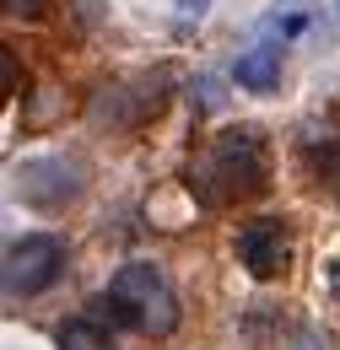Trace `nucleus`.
Segmentation results:
<instances>
[{"instance_id": "4", "label": "nucleus", "mask_w": 340, "mask_h": 350, "mask_svg": "<svg viewBox=\"0 0 340 350\" xmlns=\"http://www.w3.org/2000/svg\"><path fill=\"white\" fill-rule=\"evenodd\" d=\"M238 259L249 264L254 280H276V275L292 264V237H287V226L276 216L249 221V226L238 232Z\"/></svg>"}, {"instance_id": "2", "label": "nucleus", "mask_w": 340, "mask_h": 350, "mask_svg": "<svg viewBox=\"0 0 340 350\" xmlns=\"http://www.w3.org/2000/svg\"><path fill=\"white\" fill-rule=\"evenodd\" d=\"M92 318H108V323H130L141 334H168L178 323V297L173 286L162 280L157 264H125L108 291L92 302Z\"/></svg>"}, {"instance_id": "8", "label": "nucleus", "mask_w": 340, "mask_h": 350, "mask_svg": "<svg viewBox=\"0 0 340 350\" xmlns=\"http://www.w3.org/2000/svg\"><path fill=\"white\" fill-rule=\"evenodd\" d=\"M60 350H114V340H108L97 323L76 318V323H65V329H60Z\"/></svg>"}, {"instance_id": "9", "label": "nucleus", "mask_w": 340, "mask_h": 350, "mask_svg": "<svg viewBox=\"0 0 340 350\" xmlns=\"http://www.w3.org/2000/svg\"><path fill=\"white\" fill-rule=\"evenodd\" d=\"M319 173H324V183H330V189L340 194V146H330V157L319 162Z\"/></svg>"}, {"instance_id": "7", "label": "nucleus", "mask_w": 340, "mask_h": 350, "mask_svg": "<svg viewBox=\"0 0 340 350\" xmlns=\"http://www.w3.org/2000/svg\"><path fill=\"white\" fill-rule=\"evenodd\" d=\"M313 27V11H308V0H276V11H265V22H259V33H270V38H281V44H292Z\"/></svg>"}, {"instance_id": "6", "label": "nucleus", "mask_w": 340, "mask_h": 350, "mask_svg": "<svg viewBox=\"0 0 340 350\" xmlns=\"http://www.w3.org/2000/svg\"><path fill=\"white\" fill-rule=\"evenodd\" d=\"M238 87L243 92H276L281 87V49L276 44H259V49H249L243 59H238Z\"/></svg>"}, {"instance_id": "3", "label": "nucleus", "mask_w": 340, "mask_h": 350, "mask_svg": "<svg viewBox=\"0 0 340 350\" xmlns=\"http://www.w3.org/2000/svg\"><path fill=\"white\" fill-rule=\"evenodd\" d=\"M60 264H65V243L49 237V232H33L22 243L5 248V291L11 297H38L43 286L60 280Z\"/></svg>"}, {"instance_id": "10", "label": "nucleus", "mask_w": 340, "mask_h": 350, "mask_svg": "<svg viewBox=\"0 0 340 350\" xmlns=\"http://www.w3.org/2000/svg\"><path fill=\"white\" fill-rule=\"evenodd\" d=\"M298 350H330V334H319V329H302V334H298Z\"/></svg>"}, {"instance_id": "13", "label": "nucleus", "mask_w": 340, "mask_h": 350, "mask_svg": "<svg viewBox=\"0 0 340 350\" xmlns=\"http://www.w3.org/2000/svg\"><path fill=\"white\" fill-rule=\"evenodd\" d=\"M335 16H340V0H335Z\"/></svg>"}, {"instance_id": "11", "label": "nucleus", "mask_w": 340, "mask_h": 350, "mask_svg": "<svg viewBox=\"0 0 340 350\" xmlns=\"http://www.w3.org/2000/svg\"><path fill=\"white\" fill-rule=\"evenodd\" d=\"M5 5H11V11H27V16H33V11H43V0H5Z\"/></svg>"}, {"instance_id": "1", "label": "nucleus", "mask_w": 340, "mask_h": 350, "mask_svg": "<svg viewBox=\"0 0 340 350\" xmlns=\"http://www.w3.org/2000/svg\"><path fill=\"white\" fill-rule=\"evenodd\" d=\"M270 183V151H265V135L254 124H232V130H221L195 157V167H189V189H195V200L200 205H238V200H254L259 189Z\"/></svg>"}, {"instance_id": "12", "label": "nucleus", "mask_w": 340, "mask_h": 350, "mask_svg": "<svg viewBox=\"0 0 340 350\" xmlns=\"http://www.w3.org/2000/svg\"><path fill=\"white\" fill-rule=\"evenodd\" d=\"M330 291H335V302H340V264L330 269Z\"/></svg>"}, {"instance_id": "5", "label": "nucleus", "mask_w": 340, "mask_h": 350, "mask_svg": "<svg viewBox=\"0 0 340 350\" xmlns=\"http://www.w3.org/2000/svg\"><path fill=\"white\" fill-rule=\"evenodd\" d=\"M16 194L27 205H38V211H60L65 200L82 194V167H71V162H27L16 173Z\"/></svg>"}]
</instances>
